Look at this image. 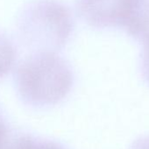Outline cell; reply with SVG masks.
<instances>
[{"label":"cell","mask_w":149,"mask_h":149,"mask_svg":"<svg viewBox=\"0 0 149 149\" xmlns=\"http://www.w3.org/2000/svg\"><path fill=\"white\" fill-rule=\"evenodd\" d=\"M16 30L20 43L33 53H56L68 41L74 19L61 0H33L20 11Z\"/></svg>","instance_id":"7a4b0ae2"},{"label":"cell","mask_w":149,"mask_h":149,"mask_svg":"<svg viewBox=\"0 0 149 149\" xmlns=\"http://www.w3.org/2000/svg\"><path fill=\"white\" fill-rule=\"evenodd\" d=\"M0 149H66L61 144L33 135L28 132L12 131L0 142Z\"/></svg>","instance_id":"5b68a950"},{"label":"cell","mask_w":149,"mask_h":149,"mask_svg":"<svg viewBox=\"0 0 149 149\" xmlns=\"http://www.w3.org/2000/svg\"><path fill=\"white\" fill-rule=\"evenodd\" d=\"M129 149H149V135L136 139Z\"/></svg>","instance_id":"9c48e42d"},{"label":"cell","mask_w":149,"mask_h":149,"mask_svg":"<svg viewBox=\"0 0 149 149\" xmlns=\"http://www.w3.org/2000/svg\"><path fill=\"white\" fill-rule=\"evenodd\" d=\"M17 59V48L12 39L0 31V79L6 77L13 68Z\"/></svg>","instance_id":"8992f818"},{"label":"cell","mask_w":149,"mask_h":149,"mask_svg":"<svg viewBox=\"0 0 149 149\" xmlns=\"http://www.w3.org/2000/svg\"><path fill=\"white\" fill-rule=\"evenodd\" d=\"M10 130L11 129L6 120V118L4 114V111L0 108V142L2 141V139L9 132Z\"/></svg>","instance_id":"ba28073f"},{"label":"cell","mask_w":149,"mask_h":149,"mask_svg":"<svg viewBox=\"0 0 149 149\" xmlns=\"http://www.w3.org/2000/svg\"><path fill=\"white\" fill-rule=\"evenodd\" d=\"M14 85L20 100L35 108L62 101L74 84L69 63L54 52H35L15 69Z\"/></svg>","instance_id":"6da1fadb"},{"label":"cell","mask_w":149,"mask_h":149,"mask_svg":"<svg viewBox=\"0 0 149 149\" xmlns=\"http://www.w3.org/2000/svg\"><path fill=\"white\" fill-rule=\"evenodd\" d=\"M140 57V71L143 79L149 84V41L143 44Z\"/></svg>","instance_id":"52a82bcc"},{"label":"cell","mask_w":149,"mask_h":149,"mask_svg":"<svg viewBox=\"0 0 149 149\" xmlns=\"http://www.w3.org/2000/svg\"><path fill=\"white\" fill-rule=\"evenodd\" d=\"M129 4L130 0H76V9L92 27H122Z\"/></svg>","instance_id":"3957f363"},{"label":"cell","mask_w":149,"mask_h":149,"mask_svg":"<svg viewBox=\"0 0 149 149\" xmlns=\"http://www.w3.org/2000/svg\"><path fill=\"white\" fill-rule=\"evenodd\" d=\"M122 27L136 40L149 41V0H130Z\"/></svg>","instance_id":"277c9868"}]
</instances>
